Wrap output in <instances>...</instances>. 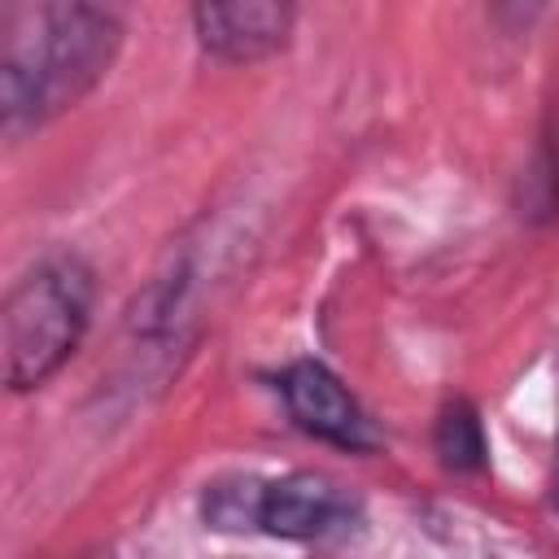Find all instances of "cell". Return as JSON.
Masks as SVG:
<instances>
[{"label": "cell", "mask_w": 559, "mask_h": 559, "mask_svg": "<svg viewBox=\"0 0 559 559\" xmlns=\"http://www.w3.org/2000/svg\"><path fill=\"white\" fill-rule=\"evenodd\" d=\"M550 502L559 507V450H555V485H550Z\"/></svg>", "instance_id": "8"}, {"label": "cell", "mask_w": 559, "mask_h": 559, "mask_svg": "<svg viewBox=\"0 0 559 559\" xmlns=\"http://www.w3.org/2000/svg\"><path fill=\"white\" fill-rule=\"evenodd\" d=\"M362 524V502L323 472H288L245 485V528L284 542H328Z\"/></svg>", "instance_id": "3"}, {"label": "cell", "mask_w": 559, "mask_h": 559, "mask_svg": "<svg viewBox=\"0 0 559 559\" xmlns=\"http://www.w3.org/2000/svg\"><path fill=\"white\" fill-rule=\"evenodd\" d=\"M437 454L454 472H476L485 463V428L467 402H450L437 419Z\"/></svg>", "instance_id": "6"}, {"label": "cell", "mask_w": 559, "mask_h": 559, "mask_svg": "<svg viewBox=\"0 0 559 559\" xmlns=\"http://www.w3.org/2000/svg\"><path fill=\"white\" fill-rule=\"evenodd\" d=\"M131 0H9L0 26V122L26 135L74 109L118 61Z\"/></svg>", "instance_id": "1"}, {"label": "cell", "mask_w": 559, "mask_h": 559, "mask_svg": "<svg viewBox=\"0 0 559 559\" xmlns=\"http://www.w3.org/2000/svg\"><path fill=\"white\" fill-rule=\"evenodd\" d=\"M542 9H546V0H493V13H498V22H502L507 31L528 26Z\"/></svg>", "instance_id": "7"}, {"label": "cell", "mask_w": 559, "mask_h": 559, "mask_svg": "<svg viewBox=\"0 0 559 559\" xmlns=\"http://www.w3.org/2000/svg\"><path fill=\"white\" fill-rule=\"evenodd\" d=\"M96 301V275L74 253H52L35 262L4 297L0 345H4V384L13 393L39 389L52 380L79 349Z\"/></svg>", "instance_id": "2"}, {"label": "cell", "mask_w": 559, "mask_h": 559, "mask_svg": "<svg viewBox=\"0 0 559 559\" xmlns=\"http://www.w3.org/2000/svg\"><path fill=\"white\" fill-rule=\"evenodd\" d=\"M280 397L293 415V424L328 445H341V450H354V454H367L380 445V432L371 424V415L358 406V397L345 389V380L314 362V358H301L293 367H284L280 376Z\"/></svg>", "instance_id": "4"}, {"label": "cell", "mask_w": 559, "mask_h": 559, "mask_svg": "<svg viewBox=\"0 0 559 559\" xmlns=\"http://www.w3.org/2000/svg\"><path fill=\"white\" fill-rule=\"evenodd\" d=\"M192 26L214 61L253 66L288 48L297 0H197Z\"/></svg>", "instance_id": "5"}]
</instances>
